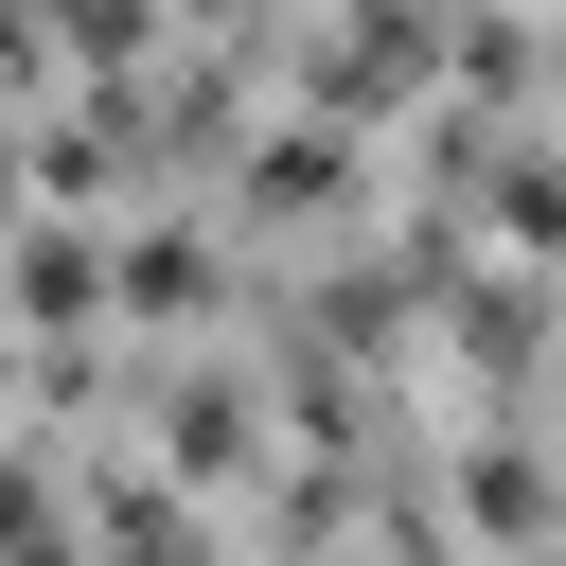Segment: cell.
Here are the masks:
<instances>
[{"label":"cell","instance_id":"obj_1","mask_svg":"<svg viewBox=\"0 0 566 566\" xmlns=\"http://www.w3.org/2000/svg\"><path fill=\"white\" fill-rule=\"evenodd\" d=\"M124 301H142V318H195V301H212V248H195V230L124 248Z\"/></svg>","mask_w":566,"mask_h":566},{"label":"cell","instance_id":"obj_2","mask_svg":"<svg viewBox=\"0 0 566 566\" xmlns=\"http://www.w3.org/2000/svg\"><path fill=\"white\" fill-rule=\"evenodd\" d=\"M18 301H35V318H88V301H106V265H88L71 230H35V248H18Z\"/></svg>","mask_w":566,"mask_h":566},{"label":"cell","instance_id":"obj_3","mask_svg":"<svg viewBox=\"0 0 566 566\" xmlns=\"http://www.w3.org/2000/svg\"><path fill=\"white\" fill-rule=\"evenodd\" d=\"M478 531H548V478L531 460H478Z\"/></svg>","mask_w":566,"mask_h":566}]
</instances>
